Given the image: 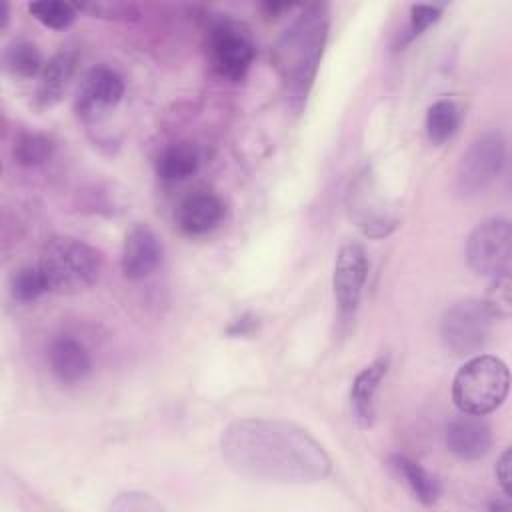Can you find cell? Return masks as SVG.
Instances as JSON below:
<instances>
[{
  "label": "cell",
  "instance_id": "ffe728a7",
  "mask_svg": "<svg viewBox=\"0 0 512 512\" xmlns=\"http://www.w3.org/2000/svg\"><path fill=\"white\" fill-rule=\"evenodd\" d=\"M462 120V112L452 98L436 100L426 112V134L432 144H444L454 136Z\"/></svg>",
  "mask_w": 512,
  "mask_h": 512
},
{
  "label": "cell",
  "instance_id": "30bf717a",
  "mask_svg": "<svg viewBox=\"0 0 512 512\" xmlns=\"http://www.w3.org/2000/svg\"><path fill=\"white\" fill-rule=\"evenodd\" d=\"M368 276L366 250L356 242H346L336 256L332 288L342 318H352L358 310L362 288Z\"/></svg>",
  "mask_w": 512,
  "mask_h": 512
},
{
  "label": "cell",
  "instance_id": "52a82bcc",
  "mask_svg": "<svg viewBox=\"0 0 512 512\" xmlns=\"http://www.w3.org/2000/svg\"><path fill=\"white\" fill-rule=\"evenodd\" d=\"M506 158V140L498 130L480 134L462 154L456 170V188L470 196L484 190L502 170Z\"/></svg>",
  "mask_w": 512,
  "mask_h": 512
},
{
  "label": "cell",
  "instance_id": "8992f818",
  "mask_svg": "<svg viewBox=\"0 0 512 512\" xmlns=\"http://www.w3.org/2000/svg\"><path fill=\"white\" fill-rule=\"evenodd\" d=\"M512 226L506 218H490L478 224L466 242L468 266L480 276H500L510 272Z\"/></svg>",
  "mask_w": 512,
  "mask_h": 512
},
{
  "label": "cell",
  "instance_id": "277c9868",
  "mask_svg": "<svg viewBox=\"0 0 512 512\" xmlns=\"http://www.w3.org/2000/svg\"><path fill=\"white\" fill-rule=\"evenodd\" d=\"M510 376L506 364L490 354L468 358L452 382V400L460 412L490 414L508 394Z\"/></svg>",
  "mask_w": 512,
  "mask_h": 512
},
{
  "label": "cell",
  "instance_id": "9c48e42d",
  "mask_svg": "<svg viewBox=\"0 0 512 512\" xmlns=\"http://www.w3.org/2000/svg\"><path fill=\"white\" fill-rule=\"evenodd\" d=\"M348 212L356 226L370 238L388 236L398 226V220L388 212L382 198L378 196L372 174L368 170L350 184Z\"/></svg>",
  "mask_w": 512,
  "mask_h": 512
},
{
  "label": "cell",
  "instance_id": "e0dca14e",
  "mask_svg": "<svg viewBox=\"0 0 512 512\" xmlns=\"http://www.w3.org/2000/svg\"><path fill=\"white\" fill-rule=\"evenodd\" d=\"M76 68V56L68 50H62L54 54L42 68L38 88H36V100L40 106L50 108L54 106L66 92Z\"/></svg>",
  "mask_w": 512,
  "mask_h": 512
},
{
  "label": "cell",
  "instance_id": "9a60e30c",
  "mask_svg": "<svg viewBox=\"0 0 512 512\" xmlns=\"http://www.w3.org/2000/svg\"><path fill=\"white\" fill-rule=\"evenodd\" d=\"M48 366L60 382L76 384L90 374L92 360L80 340L72 336H60L48 346Z\"/></svg>",
  "mask_w": 512,
  "mask_h": 512
},
{
  "label": "cell",
  "instance_id": "5b68a950",
  "mask_svg": "<svg viewBox=\"0 0 512 512\" xmlns=\"http://www.w3.org/2000/svg\"><path fill=\"white\" fill-rule=\"evenodd\" d=\"M492 314L482 300H460L446 308L440 320V338L454 356L478 352L490 334Z\"/></svg>",
  "mask_w": 512,
  "mask_h": 512
},
{
  "label": "cell",
  "instance_id": "f1b7e54d",
  "mask_svg": "<svg viewBox=\"0 0 512 512\" xmlns=\"http://www.w3.org/2000/svg\"><path fill=\"white\" fill-rule=\"evenodd\" d=\"M496 476H498V482H500L504 494L510 496L512 494V454H510V448H506L502 452V456L498 458Z\"/></svg>",
  "mask_w": 512,
  "mask_h": 512
},
{
  "label": "cell",
  "instance_id": "3957f363",
  "mask_svg": "<svg viewBox=\"0 0 512 512\" xmlns=\"http://www.w3.org/2000/svg\"><path fill=\"white\" fill-rule=\"evenodd\" d=\"M48 282L50 292L76 294L96 284L102 258L96 248L74 236H56L42 248L36 262Z\"/></svg>",
  "mask_w": 512,
  "mask_h": 512
},
{
  "label": "cell",
  "instance_id": "2e32d148",
  "mask_svg": "<svg viewBox=\"0 0 512 512\" xmlns=\"http://www.w3.org/2000/svg\"><path fill=\"white\" fill-rule=\"evenodd\" d=\"M386 372H388V358L380 356L368 366H364L352 382L350 408L360 428H370L374 422V398Z\"/></svg>",
  "mask_w": 512,
  "mask_h": 512
},
{
  "label": "cell",
  "instance_id": "4316f807",
  "mask_svg": "<svg viewBox=\"0 0 512 512\" xmlns=\"http://www.w3.org/2000/svg\"><path fill=\"white\" fill-rule=\"evenodd\" d=\"M76 10H84L90 12L92 16H100V18H136L138 10L134 4L128 2H88V4H78Z\"/></svg>",
  "mask_w": 512,
  "mask_h": 512
},
{
  "label": "cell",
  "instance_id": "ac0fdd59",
  "mask_svg": "<svg viewBox=\"0 0 512 512\" xmlns=\"http://www.w3.org/2000/svg\"><path fill=\"white\" fill-rule=\"evenodd\" d=\"M200 168V152L190 142H178L162 150L156 162V172L162 182L176 184L194 176Z\"/></svg>",
  "mask_w": 512,
  "mask_h": 512
},
{
  "label": "cell",
  "instance_id": "44dd1931",
  "mask_svg": "<svg viewBox=\"0 0 512 512\" xmlns=\"http://www.w3.org/2000/svg\"><path fill=\"white\" fill-rule=\"evenodd\" d=\"M4 68L16 78H34L42 72L44 60L40 50L28 40H12L2 52Z\"/></svg>",
  "mask_w": 512,
  "mask_h": 512
},
{
  "label": "cell",
  "instance_id": "603a6c76",
  "mask_svg": "<svg viewBox=\"0 0 512 512\" xmlns=\"http://www.w3.org/2000/svg\"><path fill=\"white\" fill-rule=\"evenodd\" d=\"M10 292L14 300L26 304V302L38 300L42 294L50 292V288L40 266L32 264V266H22L12 274Z\"/></svg>",
  "mask_w": 512,
  "mask_h": 512
},
{
  "label": "cell",
  "instance_id": "d4e9b609",
  "mask_svg": "<svg viewBox=\"0 0 512 512\" xmlns=\"http://www.w3.org/2000/svg\"><path fill=\"white\" fill-rule=\"evenodd\" d=\"M486 304V308L490 310V314L496 318H508L512 312V296H510V276L508 274H500L494 276L486 298L482 300Z\"/></svg>",
  "mask_w": 512,
  "mask_h": 512
},
{
  "label": "cell",
  "instance_id": "83f0119b",
  "mask_svg": "<svg viewBox=\"0 0 512 512\" xmlns=\"http://www.w3.org/2000/svg\"><path fill=\"white\" fill-rule=\"evenodd\" d=\"M110 510H118V512H158V510H162V506L150 494L124 492L110 504Z\"/></svg>",
  "mask_w": 512,
  "mask_h": 512
},
{
  "label": "cell",
  "instance_id": "ba28073f",
  "mask_svg": "<svg viewBox=\"0 0 512 512\" xmlns=\"http://www.w3.org/2000/svg\"><path fill=\"white\" fill-rule=\"evenodd\" d=\"M208 54L220 78L238 82L252 66L254 44L240 28L222 22L210 30Z\"/></svg>",
  "mask_w": 512,
  "mask_h": 512
},
{
  "label": "cell",
  "instance_id": "f546056e",
  "mask_svg": "<svg viewBox=\"0 0 512 512\" xmlns=\"http://www.w3.org/2000/svg\"><path fill=\"white\" fill-rule=\"evenodd\" d=\"M258 326V318H254L252 314H242L240 318H236L230 326H228V334L230 336H246L250 332H254V328Z\"/></svg>",
  "mask_w": 512,
  "mask_h": 512
},
{
  "label": "cell",
  "instance_id": "6da1fadb",
  "mask_svg": "<svg viewBox=\"0 0 512 512\" xmlns=\"http://www.w3.org/2000/svg\"><path fill=\"white\" fill-rule=\"evenodd\" d=\"M220 448L228 466L252 480L314 484L332 470L324 446L286 420H236L222 430Z\"/></svg>",
  "mask_w": 512,
  "mask_h": 512
},
{
  "label": "cell",
  "instance_id": "d6986e66",
  "mask_svg": "<svg viewBox=\"0 0 512 512\" xmlns=\"http://www.w3.org/2000/svg\"><path fill=\"white\" fill-rule=\"evenodd\" d=\"M390 466L398 474V478L404 480V484L412 490V494L426 506L434 504L440 498V482L436 476H432L426 468H422L418 462L404 454H392Z\"/></svg>",
  "mask_w": 512,
  "mask_h": 512
},
{
  "label": "cell",
  "instance_id": "8fae6325",
  "mask_svg": "<svg viewBox=\"0 0 512 512\" xmlns=\"http://www.w3.org/2000/svg\"><path fill=\"white\" fill-rule=\"evenodd\" d=\"M164 258L160 236L148 224H136L128 230L122 246L120 266L128 280H142L150 276Z\"/></svg>",
  "mask_w": 512,
  "mask_h": 512
},
{
  "label": "cell",
  "instance_id": "484cf974",
  "mask_svg": "<svg viewBox=\"0 0 512 512\" xmlns=\"http://www.w3.org/2000/svg\"><path fill=\"white\" fill-rule=\"evenodd\" d=\"M442 16V6L436 4H414L410 8V22L402 36V42H410L420 36L426 28H430Z\"/></svg>",
  "mask_w": 512,
  "mask_h": 512
},
{
  "label": "cell",
  "instance_id": "7c38bea8",
  "mask_svg": "<svg viewBox=\"0 0 512 512\" xmlns=\"http://www.w3.org/2000/svg\"><path fill=\"white\" fill-rule=\"evenodd\" d=\"M446 448L460 460H480L490 452L492 426L484 416L460 412L444 428Z\"/></svg>",
  "mask_w": 512,
  "mask_h": 512
},
{
  "label": "cell",
  "instance_id": "cb8c5ba5",
  "mask_svg": "<svg viewBox=\"0 0 512 512\" xmlns=\"http://www.w3.org/2000/svg\"><path fill=\"white\" fill-rule=\"evenodd\" d=\"M28 12L46 28L66 30L76 18V6L58 2V0H42L28 4Z\"/></svg>",
  "mask_w": 512,
  "mask_h": 512
},
{
  "label": "cell",
  "instance_id": "4fadbf2b",
  "mask_svg": "<svg viewBox=\"0 0 512 512\" xmlns=\"http://www.w3.org/2000/svg\"><path fill=\"white\" fill-rule=\"evenodd\" d=\"M124 94L122 76L110 66L92 68L82 82L76 98V110L82 118H96L100 112L114 108Z\"/></svg>",
  "mask_w": 512,
  "mask_h": 512
},
{
  "label": "cell",
  "instance_id": "7a4b0ae2",
  "mask_svg": "<svg viewBox=\"0 0 512 512\" xmlns=\"http://www.w3.org/2000/svg\"><path fill=\"white\" fill-rule=\"evenodd\" d=\"M328 36V10L312 4L280 34L274 44L272 60L294 108L306 102L314 84L316 70Z\"/></svg>",
  "mask_w": 512,
  "mask_h": 512
},
{
  "label": "cell",
  "instance_id": "5bb4252c",
  "mask_svg": "<svg viewBox=\"0 0 512 512\" xmlns=\"http://www.w3.org/2000/svg\"><path fill=\"white\" fill-rule=\"evenodd\" d=\"M224 204L210 192H196L186 196L176 208V226L188 236H200L214 230L224 218Z\"/></svg>",
  "mask_w": 512,
  "mask_h": 512
},
{
  "label": "cell",
  "instance_id": "7402d4cb",
  "mask_svg": "<svg viewBox=\"0 0 512 512\" xmlns=\"http://www.w3.org/2000/svg\"><path fill=\"white\" fill-rule=\"evenodd\" d=\"M12 154L20 166H26V168L40 166L52 158L54 142H52V138H48L46 134H40V132H22L14 140Z\"/></svg>",
  "mask_w": 512,
  "mask_h": 512
}]
</instances>
